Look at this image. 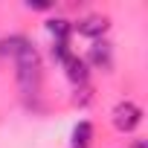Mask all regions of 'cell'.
<instances>
[{
	"label": "cell",
	"instance_id": "cell-4",
	"mask_svg": "<svg viewBox=\"0 0 148 148\" xmlns=\"http://www.w3.org/2000/svg\"><path fill=\"white\" fill-rule=\"evenodd\" d=\"M108 26H110L108 18H102V15H90V18H84V21L79 23V32L87 35V38H99V35L108 32Z\"/></svg>",
	"mask_w": 148,
	"mask_h": 148
},
{
	"label": "cell",
	"instance_id": "cell-1",
	"mask_svg": "<svg viewBox=\"0 0 148 148\" xmlns=\"http://www.w3.org/2000/svg\"><path fill=\"white\" fill-rule=\"evenodd\" d=\"M15 58H18V82H21V87L23 90L35 87L38 84V70H41V61H38L35 47H23Z\"/></svg>",
	"mask_w": 148,
	"mask_h": 148
},
{
	"label": "cell",
	"instance_id": "cell-9",
	"mask_svg": "<svg viewBox=\"0 0 148 148\" xmlns=\"http://www.w3.org/2000/svg\"><path fill=\"white\" fill-rule=\"evenodd\" d=\"M73 52H70V47H67V41H55V47H52V58H58V61H67Z\"/></svg>",
	"mask_w": 148,
	"mask_h": 148
},
{
	"label": "cell",
	"instance_id": "cell-2",
	"mask_svg": "<svg viewBox=\"0 0 148 148\" xmlns=\"http://www.w3.org/2000/svg\"><path fill=\"white\" fill-rule=\"evenodd\" d=\"M142 122V110L134 105V102H119L113 108V125L119 131H134L136 125Z\"/></svg>",
	"mask_w": 148,
	"mask_h": 148
},
{
	"label": "cell",
	"instance_id": "cell-10",
	"mask_svg": "<svg viewBox=\"0 0 148 148\" xmlns=\"http://www.w3.org/2000/svg\"><path fill=\"white\" fill-rule=\"evenodd\" d=\"M26 6H29V9H41V12L49 9V3H26Z\"/></svg>",
	"mask_w": 148,
	"mask_h": 148
},
{
	"label": "cell",
	"instance_id": "cell-11",
	"mask_svg": "<svg viewBox=\"0 0 148 148\" xmlns=\"http://www.w3.org/2000/svg\"><path fill=\"white\" fill-rule=\"evenodd\" d=\"M134 148H148V145H145V142L139 139V142H134Z\"/></svg>",
	"mask_w": 148,
	"mask_h": 148
},
{
	"label": "cell",
	"instance_id": "cell-5",
	"mask_svg": "<svg viewBox=\"0 0 148 148\" xmlns=\"http://www.w3.org/2000/svg\"><path fill=\"white\" fill-rule=\"evenodd\" d=\"M90 139H93V125L79 122L76 131H73V148H90Z\"/></svg>",
	"mask_w": 148,
	"mask_h": 148
},
{
	"label": "cell",
	"instance_id": "cell-8",
	"mask_svg": "<svg viewBox=\"0 0 148 148\" xmlns=\"http://www.w3.org/2000/svg\"><path fill=\"white\" fill-rule=\"evenodd\" d=\"M47 29L58 38V41H67V35H70V23L64 21V18H55V21H49L47 23Z\"/></svg>",
	"mask_w": 148,
	"mask_h": 148
},
{
	"label": "cell",
	"instance_id": "cell-6",
	"mask_svg": "<svg viewBox=\"0 0 148 148\" xmlns=\"http://www.w3.org/2000/svg\"><path fill=\"white\" fill-rule=\"evenodd\" d=\"M90 61L96 64V67H110V44H105V41H96L93 44V49H90Z\"/></svg>",
	"mask_w": 148,
	"mask_h": 148
},
{
	"label": "cell",
	"instance_id": "cell-7",
	"mask_svg": "<svg viewBox=\"0 0 148 148\" xmlns=\"http://www.w3.org/2000/svg\"><path fill=\"white\" fill-rule=\"evenodd\" d=\"M23 47H29L26 38H21V35H18V38H6L3 44H0V55H18Z\"/></svg>",
	"mask_w": 148,
	"mask_h": 148
},
{
	"label": "cell",
	"instance_id": "cell-3",
	"mask_svg": "<svg viewBox=\"0 0 148 148\" xmlns=\"http://www.w3.org/2000/svg\"><path fill=\"white\" fill-rule=\"evenodd\" d=\"M64 70H67V79H70L73 84H84V82H87V61H84V58L70 55V58L64 61Z\"/></svg>",
	"mask_w": 148,
	"mask_h": 148
}]
</instances>
